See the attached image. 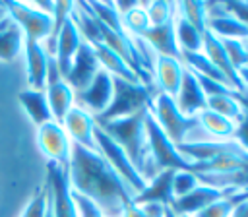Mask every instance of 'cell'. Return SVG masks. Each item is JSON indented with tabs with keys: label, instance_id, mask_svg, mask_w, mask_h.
I'll list each match as a JSON object with an SVG mask.
<instances>
[{
	"label": "cell",
	"instance_id": "cell-1",
	"mask_svg": "<svg viewBox=\"0 0 248 217\" xmlns=\"http://www.w3.org/2000/svg\"><path fill=\"white\" fill-rule=\"evenodd\" d=\"M68 176L72 190L91 200L107 217H122L132 205V192L97 149L72 143Z\"/></svg>",
	"mask_w": 248,
	"mask_h": 217
},
{
	"label": "cell",
	"instance_id": "cell-15",
	"mask_svg": "<svg viewBox=\"0 0 248 217\" xmlns=\"http://www.w3.org/2000/svg\"><path fill=\"white\" fill-rule=\"evenodd\" d=\"M81 43H83V39L70 16L56 35V48H54V62H56L62 78H66V74L72 66V60H74L78 48L81 46Z\"/></svg>",
	"mask_w": 248,
	"mask_h": 217
},
{
	"label": "cell",
	"instance_id": "cell-9",
	"mask_svg": "<svg viewBox=\"0 0 248 217\" xmlns=\"http://www.w3.org/2000/svg\"><path fill=\"white\" fill-rule=\"evenodd\" d=\"M37 143L45 153L46 161L68 167L72 155V141L60 122L50 120L37 128Z\"/></svg>",
	"mask_w": 248,
	"mask_h": 217
},
{
	"label": "cell",
	"instance_id": "cell-33",
	"mask_svg": "<svg viewBox=\"0 0 248 217\" xmlns=\"http://www.w3.org/2000/svg\"><path fill=\"white\" fill-rule=\"evenodd\" d=\"M200 184L198 176L190 170H176L172 176V196L174 198H182L188 192H192L196 186Z\"/></svg>",
	"mask_w": 248,
	"mask_h": 217
},
{
	"label": "cell",
	"instance_id": "cell-27",
	"mask_svg": "<svg viewBox=\"0 0 248 217\" xmlns=\"http://www.w3.org/2000/svg\"><path fill=\"white\" fill-rule=\"evenodd\" d=\"M205 108L211 112H217L232 122H236L242 116V107L236 99V91L231 95H209L205 97Z\"/></svg>",
	"mask_w": 248,
	"mask_h": 217
},
{
	"label": "cell",
	"instance_id": "cell-39",
	"mask_svg": "<svg viewBox=\"0 0 248 217\" xmlns=\"http://www.w3.org/2000/svg\"><path fill=\"white\" fill-rule=\"evenodd\" d=\"M6 16H8V14H6V8H4V4L0 2V21H2V19H4Z\"/></svg>",
	"mask_w": 248,
	"mask_h": 217
},
{
	"label": "cell",
	"instance_id": "cell-17",
	"mask_svg": "<svg viewBox=\"0 0 248 217\" xmlns=\"http://www.w3.org/2000/svg\"><path fill=\"white\" fill-rule=\"evenodd\" d=\"M23 52L27 64V83L29 89L45 91L46 87V68H48V54L39 41L23 39Z\"/></svg>",
	"mask_w": 248,
	"mask_h": 217
},
{
	"label": "cell",
	"instance_id": "cell-41",
	"mask_svg": "<svg viewBox=\"0 0 248 217\" xmlns=\"http://www.w3.org/2000/svg\"><path fill=\"white\" fill-rule=\"evenodd\" d=\"M176 217H194V215H176Z\"/></svg>",
	"mask_w": 248,
	"mask_h": 217
},
{
	"label": "cell",
	"instance_id": "cell-11",
	"mask_svg": "<svg viewBox=\"0 0 248 217\" xmlns=\"http://www.w3.org/2000/svg\"><path fill=\"white\" fill-rule=\"evenodd\" d=\"M112 99V76L105 70H99L97 76L91 79V83L76 93V105L83 110H87L93 118L105 112V108L110 105Z\"/></svg>",
	"mask_w": 248,
	"mask_h": 217
},
{
	"label": "cell",
	"instance_id": "cell-31",
	"mask_svg": "<svg viewBox=\"0 0 248 217\" xmlns=\"http://www.w3.org/2000/svg\"><path fill=\"white\" fill-rule=\"evenodd\" d=\"M46 211H48V186L46 182H43L39 188H35L33 196L29 198L19 217H45Z\"/></svg>",
	"mask_w": 248,
	"mask_h": 217
},
{
	"label": "cell",
	"instance_id": "cell-4",
	"mask_svg": "<svg viewBox=\"0 0 248 217\" xmlns=\"http://www.w3.org/2000/svg\"><path fill=\"white\" fill-rule=\"evenodd\" d=\"M155 95H157L155 85L147 87V85H141V83H130V81L112 78L110 105L105 108V112L95 116V122L124 118V116H132L140 110H145V108H149Z\"/></svg>",
	"mask_w": 248,
	"mask_h": 217
},
{
	"label": "cell",
	"instance_id": "cell-14",
	"mask_svg": "<svg viewBox=\"0 0 248 217\" xmlns=\"http://www.w3.org/2000/svg\"><path fill=\"white\" fill-rule=\"evenodd\" d=\"M172 99H174L178 110L184 116H196L198 112L205 110V93H203L196 74L192 70H188L186 66H184V72H182L178 91Z\"/></svg>",
	"mask_w": 248,
	"mask_h": 217
},
{
	"label": "cell",
	"instance_id": "cell-18",
	"mask_svg": "<svg viewBox=\"0 0 248 217\" xmlns=\"http://www.w3.org/2000/svg\"><path fill=\"white\" fill-rule=\"evenodd\" d=\"M182 72H184V64L180 62V58H172V56H155V64H153V85L157 89V93H165L174 97L182 79Z\"/></svg>",
	"mask_w": 248,
	"mask_h": 217
},
{
	"label": "cell",
	"instance_id": "cell-26",
	"mask_svg": "<svg viewBox=\"0 0 248 217\" xmlns=\"http://www.w3.org/2000/svg\"><path fill=\"white\" fill-rule=\"evenodd\" d=\"M174 39L176 46L182 52H200L203 43V33H200L192 23H188L184 17L174 14Z\"/></svg>",
	"mask_w": 248,
	"mask_h": 217
},
{
	"label": "cell",
	"instance_id": "cell-32",
	"mask_svg": "<svg viewBox=\"0 0 248 217\" xmlns=\"http://www.w3.org/2000/svg\"><path fill=\"white\" fill-rule=\"evenodd\" d=\"M143 8H145V14L149 17L151 27L163 25L174 17V4H170V2H163V0L147 2V4H143Z\"/></svg>",
	"mask_w": 248,
	"mask_h": 217
},
{
	"label": "cell",
	"instance_id": "cell-2",
	"mask_svg": "<svg viewBox=\"0 0 248 217\" xmlns=\"http://www.w3.org/2000/svg\"><path fill=\"white\" fill-rule=\"evenodd\" d=\"M149 108L140 110L132 116L124 118H114V120H105V122H95L108 138H112L130 157L141 178L147 182L157 174V169L153 165L147 138H145V118H147Z\"/></svg>",
	"mask_w": 248,
	"mask_h": 217
},
{
	"label": "cell",
	"instance_id": "cell-12",
	"mask_svg": "<svg viewBox=\"0 0 248 217\" xmlns=\"http://www.w3.org/2000/svg\"><path fill=\"white\" fill-rule=\"evenodd\" d=\"M99 70H101V64L97 60L93 46L87 43H81V46L78 48V52L72 60V66H70L64 81L78 93L91 83V79L97 76Z\"/></svg>",
	"mask_w": 248,
	"mask_h": 217
},
{
	"label": "cell",
	"instance_id": "cell-35",
	"mask_svg": "<svg viewBox=\"0 0 248 217\" xmlns=\"http://www.w3.org/2000/svg\"><path fill=\"white\" fill-rule=\"evenodd\" d=\"M232 141L238 143V145L248 153V114H246V112H242V116L234 122Z\"/></svg>",
	"mask_w": 248,
	"mask_h": 217
},
{
	"label": "cell",
	"instance_id": "cell-22",
	"mask_svg": "<svg viewBox=\"0 0 248 217\" xmlns=\"http://www.w3.org/2000/svg\"><path fill=\"white\" fill-rule=\"evenodd\" d=\"M45 93H46V101H48L52 120L62 122L64 116L68 114V110L76 105V91L64 79H60V81H54V83L46 85Z\"/></svg>",
	"mask_w": 248,
	"mask_h": 217
},
{
	"label": "cell",
	"instance_id": "cell-19",
	"mask_svg": "<svg viewBox=\"0 0 248 217\" xmlns=\"http://www.w3.org/2000/svg\"><path fill=\"white\" fill-rule=\"evenodd\" d=\"M176 170H161L157 172L151 180H147L145 188L132 198L134 205H143V203H161V205H170L174 200L172 196V176Z\"/></svg>",
	"mask_w": 248,
	"mask_h": 217
},
{
	"label": "cell",
	"instance_id": "cell-6",
	"mask_svg": "<svg viewBox=\"0 0 248 217\" xmlns=\"http://www.w3.org/2000/svg\"><path fill=\"white\" fill-rule=\"evenodd\" d=\"M8 17L21 29L23 39L43 43L52 33V16L41 10L37 4L25 2H2Z\"/></svg>",
	"mask_w": 248,
	"mask_h": 217
},
{
	"label": "cell",
	"instance_id": "cell-3",
	"mask_svg": "<svg viewBox=\"0 0 248 217\" xmlns=\"http://www.w3.org/2000/svg\"><path fill=\"white\" fill-rule=\"evenodd\" d=\"M149 114L159 124V128L167 134V138L178 145L184 141H200V140H211L200 126L196 116H184L174 99L165 93H157L149 105Z\"/></svg>",
	"mask_w": 248,
	"mask_h": 217
},
{
	"label": "cell",
	"instance_id": "cell-24",
	"mask_svg": "<svg viewBox=\"0 0 248 217\" xmlns=\"http://www.w3.org/2000/svg\"><path fill=\"white\" fill-rule=\"evenodd\" d=\"M23 48V33L21 29L6 16L0 21V60L12 62Z\"/></svg>",
	"mask_w": 248,
	"mask_h": 217
},
{
	"label": "cell",
	"instance_id": "cell-37",
	"mask_svg": "<svg viewBox=\"0 0 248 217\" xmlns=\"http://www.w3.org/2000/svg\"><path fill=\"white\" fill-rule=\"evenodd\" d=\"M122 217H151V215H147L140 205H134L132 203V205L126 207V211L122 213Z\"/></svg>",
	"mask_w": 248,
	"mask_h": 217
},
{
	"label": "cell",
	"instance_id": "cell-34",
	"mask_svg": "<svg viewBox=\"0 0 248 217\" xmlns=\"http://www.w3.org/2000/svg\"><path fill=\"white\" fill-rule=\"evenodd\" d=\"M72 192H74V190H72ZM74 202H76V205H78L79 217H107L91 200H87V198H83V196H79V194H76V192H74Z\"/></svg>",
	"mask_w": 248,
	"mask_h": 217
},
{
	"label": "cell",
	"instance_id": "cell-8",
	"mask_svg": "<svg viewBox=\"0 0 248 217\" xmlns=\"http://www.w3.org/2000/svg\"><path fill=\"white\" fill-rule=\"evenodd\" d=\"M48 186V203L52 217H79L78 205L74 202V192L70 186L68 167L46 161V178Z\"/></svg>",
	"mask_w": 248,
	"mask_h": 217
},
{
	"label": "cell",
	"instance_id": "cell-20",
	"mask_svg": "<svg viewBox=\"0 0 248 217\" xmlns=\"http://www.w3.org/2000/svg\"><path fill=\"white\" fill-rule=\"evenodd\" d=\"M174 19V17H172ZM167 21L163 25H155L149 27L141 39L151 46V50L157 56H172V58H180V50L176 46V39H174V21Z\"/></svg>",
	"mask_w": 248,
	"mask_h": 217
},
{
	"label": "cell",
	"instance_id": "cell-23",
	"mask_svg": "<svg viewBox=\"0 0 248 217\" xmlns=\"http://www.w3.org/2000/svg\"><path fill=\"white\" fill-rule=\"evenodd\" d=\"M95 54H97V60L101 64V70H105L107 74H110L112 78H118V79H124V81H130V83H141L138 74L114 52L110 50L108 46H105L103 43L101 45H95L93 46Z\"/></svg>",
	"mask_w": 248,
	"mask_h": 217
},
{
	"label": "cell",
	"instance_id": "cell-30",
	"mask_svg": "<svg viewBox=\"0 0 248 217\" xmlns=\"http://www.w3.org/2000/svg\"><path fill=\"white\" fill-rule=\"evenodd\" d=\"M248 198V192H236V194H227L223 198H219L217 202L209 203L205 209H202L200 213H196L194 217H231L232 209Z\"/></svg>",
	"mask_w": 248,
	"mask_h": 217
},
{
	"label": "cell",
	"instance_id": "cell-25",
	"mask_svg": "<svg viewBox=\"0 0 248 217\" xmlns=\"http://www.w3.org/2000/svg\"><path fill=\"white\" fill-rule=\"evenodd\" d=\"M202 130L211 138V140H232V132H234V122L217 114V112H211V110H202L196 114Z\"/></svg>",
	"mask_w": 248,
	"mask_h": 217
},
{
	"label": "cell",
	"instance_id": "cell-10",
	"mask_svg": "<svg viewBox=\"0 0 248 217\" xmlns=\"http://www.w3.org/2000/svg\"><path fill=\"white\" fill-rule=\"evenodd\" d=\"M207 4V25L205 31L213 33L217 39H231V41H248V25L231 14L225 4Z\"/></svg>",
	"mask_w": 248,
	"mask_h": 217
},
{
	"label": "cell",
	"instance_id": "cell-40",
	"mask_svg": "<svg viewBox=\"0 0 248 217\" xmlns=\"http://www.w3.org/2000/svg\"><path fill=\"white\" fill-rule=\"evenodd\" d=\"M45 217H52V213H50V203H48V211H46V215Z\"/></svg>",
	"mask_w": 248,
	"mask_h": 217
},
{
	"label": "cell",
	"instance_id": "cell-16",
	"mask_svg": "<svg viewBox=\"0 0 248 217\" xmlns=\"http://www.w3.org/2000/svg\"><path fill=\"white\" fill-rule=\"evenodd\" d=\"M229 192H223V190H217V188H211L207 184H198L192 192H188L186 196L182 198H174L170 202V211L174 215H196L200 213L202 209H205L209 203L217 202L219 198L227 196Z\"/></svg>",
	"mask_w": 248,
	"mask_h": 217
},
{
	"label": "cell",
	"instance_id": "cell-13",
	"mask_svg": "<svg viewBox=\"0 0 248 217\" xmlns=\"http://www.w3.org/2000/svg\"><path fill=\"white\" fill-rule=\"evenodd\" d=\"M60 124L66 130L72 143H78V145L87 147V149H95V128H97V124H95V118L87 110L74 105Z\"/></svg>",
	"mask_w": 248,
	"mask_h": 217
},
{
	"label": "cell",
	"instance_id": "cell-28",
	"mask_svg": "<svg viewBox=\"0 0 248 217\" xmlns=\"http://www.w3.org/2000/svg\"><path fill=\"white\" fill-rule=\"evenodd\" d=\"M174 14L192 23L200 33H205L207 4L205 2H174Z\"/></svg>",
	"mask_w": 248,
	"mask_h": 217
},
{
	"label": "cell",
	"instance_id": "cell-29",
	"mask_svg": "<svg viewBox=\"0 0 248 217\" xmlns=\"http://www.w3.org/2000/svg\"><path fill=\"white\" fill-rule=\"evenodd\" d=\"M120 16H122V27H124L128 37H141L151 27L149 17L145 14V8L140 2L136 6H132L130 10H126L124 14H120Z\"/></svg>",
	"mask_w": 248,
	"mask_h": 217
},
{
	"label": "cell",
	"instance_id": "cell-5",
	"mask_svg": "<svg viewBox=\"0 0 248 217\" xmlns=\"http://www.w3.org/2000/svg\"><path fill=\"white\" fill-rule=\"evenodd\" d=\"M95 149L105 157V161L110 165V169L124 180V184L132 192V198L138 196L145 188L147 182L141 178V174L138 172V169L134 167V163L130 161L126 151L112 138H108L99 126L95 128Z\"/></svg>",
	"mask_w": 248,
	"mask_h": 217
},
{
	"label": "cell",
	"instance_id": "cell-36",
	"mask_svg": "<svg viewBox=\"0 0 248 217\" xmlns=\"http://www.w3.org/2000/svg\"><path fill=\"white\" fill-rule=\"evenodd\" d=\"M225 8L248 25V2H223Z\"/></svg>",
	"mask_w": 248,
	"mask_h": 217
},
{
	"label": "cell",
	"instance_id": "cell-38",
	"mask_svg": "<svg viewBox=\"0 0 248 217\" xmlns=\"http://www.w3.org/2000/svg\"><path fill=\"white\" fill-rule=\"evenodd\" d=\"M231 217H248V198H246V200H242V202L232 209Z\"/></svg>",
	"mask_w": 248,
	"mask_h": 217
},
{
	"label": "cell",
	"instance_id": "cell-7",
	"mask_svg": "<svg viewBox=\"0 0 248 217\" xmlns=\"http://www.w3.org/2000/svg\"><path fill=\"white\" fill-rule=\"evenodd\" d=\"M145 138L149 145V153L153 159V165L157 172L161 170H190V163L178 153L176 145L167 138V134L159 128V124L153 120V116L147 112L145 118Z\"/></svg>",
	"mask_w": 248,
	"mask_h": 217
},
{
	"label": "cell",
	"instance_id": "cell-21",
	"mask_svg": "<svg viewBox=\"0 0 248 217\" xmlns=\"http://www.w3.org/2000/svg\"><path fill=\"white\" fill-rule=\"evenodd\" d=\"M17 103L21 105V108L25 110V114L29 116V120L39 128L46 122L52 120L50 108H48V101H46V93L39 91V89H23L17 93Z\"/></svg>",
	"mask_w": 248,
	"mask_h": 217
}]
</instances>
